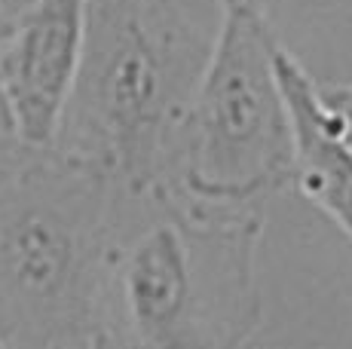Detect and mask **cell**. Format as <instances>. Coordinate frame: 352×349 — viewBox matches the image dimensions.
Wrapping results in <instances>:
<instances>
[{"label": "cell", "mask_w": 352, "mask_h": 349, "mask_svg": "<svg viewBox=\"0 0 352 349\" xmlns=\"http://www.w3.org/2000/svg\"><path fill=\"white\" fill-rule=\"evenodd\" d=\"M3 141V138H0ZM123 187L62 147L0 144V344L120 349Z\"/></svg>", "instance_id": "1"}, {"label": "cell", "mask_w": 352, "mask_h": 349, "mask_svg": "<svg viewBox=\"0 0 352 349\" xmlns=\"http://www.w3.org/2000/svg\"><path fill=\"white\" fill-rule=\"evenodd\" d=\"M276 71L294 135L291 184L352 239V141L340 117L324 104L322 86L282 43L276 49Z\"/></svg>", "instance_id": "6"}, {"label": "cell", "mask_w": 352, "mask_h": 349, "mask_svg": "<svg viewBox=\"0 0 352 349\" xmlns=\"http://www.w3.org/2000/svg\"><path fill=\"white\" fill-rule=\"evenodd\" d=\"M113 276L120 349H245L261 325L257 209L153 199Z\"/></svg>", "instance_id": "3"}, {"label": "cell", "mask_w": 352, "mask_h": 349, "mask_svg": "<svg viewBox=\"0 0 352 349\" xmlns=\"http://www.w3.org/2000/svg\"><path fill=\"white\" fill-rule=\"evenodd\" d=\"M0 138H16V120H12V111L6 104L3 92H0Z\"/></svg>", "instance_id": "8"}, {"label": "cell", "mask_w": 352, "mask_h": 349, "mask_svg": "<svg viewBox=\"0 0 352 349\" xmlns=\"http://www.w3.org/2000/svg\"><path fill=\"white\" fill-rule=\"evenodd\" d=\"M10 19H12V12H6L3 0H0V40H3V34H6V28H10Z\"/></svg>", "instance_id": "9"}, {"label": "cell", "mask_w": 352, "mask_h": 349, "mask_svg": "<svg viewBox=\"0 0 352 349\" xmlns=\"http://www.w3.org/2000/svg\"><path fill=\"white\" fill-rule=\"evenodd\" d=\"M212 40L178 0H89L62 150L101 166L129 199L172 190Z\"/></svg>", "instance_id": "2"}, {"label": "cell", "mask_w": 352, "mask_h": 349, "mask_svg": "<svg viewBox=\"0 0 352 349\" xmlns=\"http://www.w3.org/2000/svg\"><path fill=\"white\" fill-rule=\"evenodd\" d=\"M86 12L89 0H31L12 12L0 40V92L22 144H58L83 62Z\"/></svg>", "instance_id": "5"}, {"label": "cell", "mask_w": 352, "mask_h": 349, "mask_svg": "<svg viewBox=\"0 0 352 349\" xmlns=\"http://www.w3.org/2000/svg\"><path fill=\"white\" fill-rule=\"evenodd\" d=\"M322 98L331 111L340 117L346 138L352 141V83H337V86H322Z\"/></svg>", "instance_id": "7"}, {"label": "cell", "mask_w": 352, "mask_h": 349, "mask_svg": "<svg viewBox=\"0 0 352 349\" xmlns=\"http://www.w3.org/2000/svg\"><path fill=\"white\" fill-rule=\"evenodd\" d=\"M276 49L267 0H221V28L166 196L206 209H257L291 184L294 135Z\"/></svg>", "instance_id": "4"}, {"label": "cell", "mask_w": 352, "mask_h": 349, "mask_svg": "<svg viewBox=\"0 0 352 349\" xmlns=\"http://www.w3.org/2000/svg\"><path fill=\"white\" fill-rule=\"evenodd\" d=\"M0 349H6V346H3V344H0Z\"/></svg>", "instance_id": "10"}]
</instances>
